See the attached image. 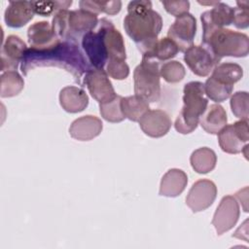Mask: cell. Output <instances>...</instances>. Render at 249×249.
Here are the masks:
<instances>
[{
	"label": "cell",
	"mask_w": 249,
	"mask_h": 249,
	"mask_svg": "<svg viewBox=\"0 0 249 249\" xmlns=\"http://www.w3.org/2000/svg\"><path fill=\"white\" fill-rule=\"evenodd\" d=\"M55 66L71 73L75 82L81 84V79L92 68L88 62L79 44L71 41H59L51 48L36 50L28 48L21 61L20 70L23 75L37 67Z\"/></svg>",
	"instance_id": "cell-1"
},
{
	"label": "cell",
	"mask_w": 249,
	"mask_h": 249,
	"mask_svg": "<svg viewBox=\"0 0 249 249\" xmlns=\"http://www.w3.org/2000/svg\"><path fill=\"white\" fill-rule=\"evenodd\" d=\"M161 27L162 18L152 9L151 1L140 0L128 3L124 28L142 54L151 51L156 45Z\"/></svg>",
	"instance_id": "cell-2"
},
{
	"label": "cell",
	"mask_w": 249,
	"mask_h": 249,
	"mask_svg": "<svg viewBox=\"0 0 249 249\" xmlns=\"http://www.w3.org/2000/svg\"><path fill=\"white\" fill-rule=\"evenodd\" d=\"M201 46L219 64L224 56H246L249 53V38L246 34L231 29L215 28L202 31Z\"/></svg>",
	"instance_id": "cell-3"
},
{
	"label": "cell",
	"mask_w": 249,
	"mask_h": 249,
	"mask_svg": "<svg viewBox=\"0 0 249 249\" xmlns=\"http://www.w3.org/2000/svg\"><path fill=\"white\" fill-rule=\"evenodd\" d=\"M98 20L97 15L82 9L58 10L54 13L52 26L59 40L78 44V39L93 30Z\"/></svg>",
	"instance_id": "cell-4"
},
{
	"label": "cell",
	"mask_w": 249,
	"mask_h": 249,
	"mask_svg": "<svg viewBox=\"0 0 249 249\" xmlns=\"http://www.w3.org/2000/svg\"><path fill=\"white\" fill-rule=\"evenodd\" d=\"M183 93L184 105L175 121L174 127L179 133L188 134L193 132L199 124V118L208 106V99L205 97L204 85L197 81L186 84Z\"/></svg>",
	"instance_id": "cell-5"
},
{
	"label": "cell",
	"mask_w": 249,
	"mask_h": 249,
	"mask_svg": "<svg viewBox=\"0 0 249 249\" xmlns=\"http://www.w3.org/2000/svg\"><path fill=\"white\" fill-rule=\"evenodd\" d=\"M160 63L142 55V61L133 73L134 93L148 102L159 101L160 97Z\"/></svg>",
	"instance_id": "cell-6"
},
{
	"label": "cell",
	"mask_w": 249,
	"mask_h": 249,
	"mask_svg": "<svg viewBox=\"0 0 249 249\" xmlns=\"http://www.w3.org/2000/svg\"><path fill=\"white\" fill-rule=\"evenodd\" d=\"M109 19L102 18L97 26L82 37V47L89 62L93 68L104 69L108 61V53L105 42L106 26Z\"/></svg>",
	"instance_id": "cell-7"
},
{
	"label": "cell",
	"mask_w": 249,
	"mask_h": 249,
	"mask_svg": "<svg viewBox=\"0 0 249 249\" xmlns=\"http://www.w3.org/2000/svg\"><path fill=\"white\" fill-rule=\"evenodd\" d=\"M249 140L248 120H240L226 124L218 133L220 148L228 154H238Z\"/></svg>",
	"instance_id": "cell-8"
},
{
	"label": "cell",
	"mask_w": 249,
	"mask_h": 249,
	"mask_svg": "<svg viewBox=\"0 0 249 249\" xmlns=\"http://www.w3.org/2000/svg\"><path fill=\"white\" fill-rule=\"evenodd\" d=\"M84 83L87 86L90 95L99 104L108 102L117 96L105 69H97L92 67L86 73Z\"/></svg>",
	"instance_id": "cell-9"
},
{
	"label": "cell",
	"mask_w": 249,
	"mask_h": 249,
	"mask_svg": "<svg viewBox=\"0 0 249 249\" xmlns=\"http://www.w3.org/2000/svg\"><path fill=\"white\" fill-rule=\"evenodd\" d=\"M196 32V20L190 13L176 18L167 31V37L171 39L180 52H186L194 45Z\"/></svg>",
	"instance_id": "cell-10"
},
{
	"label": "cell",
	"mask_w": 249,
	"mask_h": 249,
	"mask_svg": "<svg viewBox=\"0 0 249 249\" xmlns=\"http://www.w3.org/2000/svg\"><path fill=\"white\" fill-rule=\"evenodd\" d=\"M217 196V187L211 180L200 179L195 182L190 189L186 204L193 212H200L207 209Z\"/></svg>",
	"instance_id": "cell-11"
},
{
	"label": "cell",
	"mask_w": 249,
	"mask_h": 249,
	"mask_svg": "<svg viewBox=\"0 0 249 249\" xmlns=\"http://www.w3.org/2000/svg\"><path fill=\"white\" fill-rule=\"evenodd\" d=\"M240 210L237 199L233 196H224L212 219V225L214 226L219 235L230 231L233 228L239 218Z\"/></svg>",
	"instance_id": "cell-12"
},
{
	"label": "cell",
	"mask_w": 249,
	"mask_h": 249,
	"mask_svg": "<svg viewBox=\"0 0 249 249\" xmlns=\"http://www.w3.org/2000/svg\"><path fill=\"white\" fill-rule=\"evenodd\" d=\"M171 119L168 114L160 109L147 111L139 120V125L142 131L154 138L165 135L171 127Z\"/></svg>",
	"instance_id": "cell-13"
},
{
	"label": "cell",
	"mask_w": 249,
	"mask_h": 249,
	"mask_svg": "<svg viewBox=\"0 0 249 249\" xmlns=\"http://www.w3.org/2000/svg\"><path fill=\"white\" fill-rule=\"evenodd\" d=\"M27 49L26 44L18 36H8L2 45L1 50V71L17 70L18 63H21L22 61Z\"/></svg>",
	"instance_id": "cell-14"
},
{
	"label": "cell",
	"mask_w": 249,
	"mask_h": 249,
	"mask_svg": "<svg viewBox=\"0 0 249 249\" xmlns=\"http://www.w3.org/2000/svg\"><path fill=\"white\" fill-rule=\"evenodd\" d=\"M184 60L192 72L199 77H205L217 65L209 52L202 46L193 45L184 53Z\"/></svg>",
	"instance_id": "cell-15"
},
{
	"label": "cell",
	"mask_w": 249,
	"mask_h": 249,
	"mask_svg": "<svg viewBox=\"0 0 249 249\" xmlns=\"http://www.w3.org/2000/svg\"><path fill=\"white\" fill-rule=\"evenodd\" d=\"M27 38L30 48L45 50L53 47L60 40L55 35L52 24L48 21H37L27 29Z\"/></svg>",
	"instance_id": "cell-16"
},
{
	"label": "cell",
	"mask_w": 249,
	"mask_h": 249,
	"mask_svg": "<svg viewBox=\"0 0 249 249\" xmlns=\"http://www.w3.org/2000/svg\"><path fill=\"white\" fill-rule=\"evenodd\" d=\"M202 31L215 28H224L233 21V8L226 3L218 2L211 10L204 12L200 17Z\"/></svg>",
	"instance_id": "cell-17"
},
{
	"label": "cell",
	"mask_w": 249,
	"mask_h": 249,
	"mask_svg": "<svg viewBox=\"0 0 249 249\" xmlns=\"http://www.w3.org/2000/svg\"><path fill=\"white\" fill-rule=\"evenodd\" d=\"M103 128L101 120L95 116L86 115L76 119L69 127L70 135L79 141H89L100 134Z\"/></svg>",
	"instance_id": "cell-18"
},
{
	"label": "cell",
	"mask_w": 249,
	"mask_h": 249,
	"mask_svg": "<svg viewBox=\"0 0 249 249\" xmlns=\"http://www.w3.org/2000/svg\"><path fill=\"white\" fill-rule=\"evenodd\" d=\"M31 1H10L4 14L6 24L12 28L24 26L34 17Z\"/></svg>",
	"instance_id": "cell-19"
},
{
	"label": "cell",
	"mask_w": 249,
	"mask_h": 249,
	"mask_svg": "<svg viewBox=\"0 0 249 249\" xmlns=\"http://www.w3.org/2000/svg\"><path fill=\"white\" fill-rule=\"evenodd\" d=\"M59 103L62 109L66 112L78 113L87 108L89 104V96L82 88L68 86L60 90Z\"/></svg>",
	"instance_id": "cell-20"
},
{
	"label": "cell",
	"mask_w": 249,
	"mask_h": 249,
	"mask_svg": "<svg viewBox=\"0 0 249 249\" xmlns=\"http://www.w3.org/2000/svg\"><path fill=\"white\" fill-rule=\"evenodd\" d=\"M188 183L187 174L178 168L169 169L161 178L160 196L175 197L182 194Z\"/></svg>",
	"instance_id": "cell-21"
},
{
	"label": "cell",
	"mask_w": 249,
	"mask_h": 249,
	"mask_svg": "<svg viewBox=\"0 0 249 249\" xmlns=\"http://www.w3.org/2000/svg\"><path fill=\"white\" fill-rule=\"evenodd\" d=\"M227 113L223 106L211 104L207 106L204 113L199 118L201 127L210 134H218L227 124Z\"/></svg>",
	"instance_id": "cell-22"
},
{
	"label": "cell",
	"mask_w": 249,
	"mask_h": 249,
	"mask_svg": "<svg viewBox=\"0 0 249 249\" xmlns=\"http://www.w3.org/2000/svg\"><path fill=\"white\" fill-rule=\"evenodd\" d=\"M105 42L108 53V60L122 59L125 60L126 53L124 37L121 32L114 26L111 20L108 21L105 32Z\"/></svg>",
	"instance_id": "cell-23"
},
{
	"label": "cell",
	"mask_w": 249,
	"mask_h": 249,
	"mask_svg": "<svg viewBox=\"0 0 249 249\" xmlns=\"http://www.w3.org/2000/svg\"><path fill=\"white\" fill-rule=\"evenodd\" d=\"M190 162L196 172L199 174H205L215 168L217 156L215 152L210 148L202 147L192 153Z\"/></svg>",
	"instance_id": "cell-24"
},
{
	"label": "cell",
	"mask_w": 249,
	"mask_h": 249,
	"mask_svg": "<svg viewBox=\"0 0 249 249\" xmlns=\"http://www.w3.org/2000/svg\"><path fill=\"white\" fill-rule=\"evenodd\" d=\"M121 106L124 118L132 122H139L141 117L150 110L149 102L136 94L122 97Z\"/></svg>",
	"instance_id": "cell-25"
},
{
	"label": "cell",
	"mask_w": 249,
	"mask_h": 249,
	"mask_svg": "<svg viewBox=\"0 0 249 249\" xmlns=\"http://www.w3.org/2000/svg\"><path fill=\"white\" fill-rule=\"evenodd\" d=\"M243 76V69L240 65L232 62H223L217 64L212 70L210 77L216 81L233 86Z\"/></svg>",
	"instance_id": "cell-26"
},
{
	"label": "cell",
	"mask_w": 249,
	"mask_h": 249,
	"mask_svg": "<svg viewBox=\"0 0 249 249\" xmlns=\"http://www.w3.org/2000/svg\"><path fill=\"white\" fill-rule=\"evenodd\" d=\"M24 87V81L17 70L3 72L0 77V96L13 97L18 95Z\"/></svg>",
	"instance_id": "cell-27"
},
{
	"label": "cell",
	"mask_w": 249,
	"mask_h": 249,
	"mask_svg": "<svg viewBox=\"0 0 249 249\" xmlns=\"http://www.w3.org/2000/svg\"><path fill=\"white\" fill-rule=\"evenodd\" d=\"M178 52H179V49L176 46V44L168 37H164L158 40V42L153 47V49L143 53L142 55L149 56L155 59L156 61L160 62V64H162L164 61L174 57L178 53Z\"/></svg>",
	"instance_id": "cell-28"
},
{
	"label": "cell",
	"mask_w": 249,
	"mask_h": 249,
	"mask_svg": "<svg viewBox=\"0 0 249 249\" xmlns=\"http://www.w3.org/2000/svg\"><path fill=\"white\" fill-rule=\"evenodd\" d=\"M80 9L90 12L94 15L105 13L107 15H116L121 11L122 2L117 1H96V0H83L79 2Z\"/></svg>",
	"instance_id": "cell-29"
},
{
	"label": "cell",
	"mask_w": 249,
	"mask_h": 249,
	"mask_svg": "<svg viewBox=\"0 0 249 249\" xmlns=\"http://www.w3.org/2000/svg\"><path fill=\"white\" fill-rule=\"evenodd\" d=\"M203 85L205 95L215 102L225 101L231 96L233 90V86L220 83L212 77H209Z\"/></svg>",
	"instance_id": "cell-30"
},
{
	"label": "cell",
	"mask_w": 249,
	"mask_h": 249,
	"mask_svg": "<svg viewBox=\"0 0 249 249\" xmlns=\"http://www.w3.org/2000/svg\"><path fill=\"white\" fill-rule=\"evenodd\" d=\"M122 97L117 94L114 99L99 104V112L104 120L110 123H120L125 119L121 106Z\"/></svg>",
	"instance_id": "cell-31"
},
{
	"label": "cell",
	"mask_w": 249,
	"mask_h": 249,
	"mask_svg": "<svg viewBox=\"0 0 249 249\" xmlns=\"http://www.w3.org/2000/svg\"><path fill=\"white\" fill-rule=\"evenodd\" d=\"M160 77L167 83L173 84L182 81L186 75L184 65L177 60H169L160 65Z\"/></svg>",
	"instance_id": "cell-32"
},
{
	"label": "cell",
	"mask_w": 249,
	"mask_h": 249,
	"mask_svg": "<svg viewBox=\"0 0 249 249\" xmlns=\"http://www.w3.org/2000/svg\"><path fill=\"white\" fill-rule=\"evenodd\" d=\"M249 96L247 91H236L231 97V109L233 115L240 120H248Z\"/></svg>",
	"instance_id": "cell-33"
},
{
	"label": "cell",
	"mask_w": 249,
	"mask_h": 249,
	"mask_svg": "<svg viewBox=\"0 0 249 249\" xmlns=\"http://www.w3.org/2000/svg\"><path fill=\"white\" fill-rule=\"evenodd\" d=\"M105 71L113 79L124 80L127 78L129 74V67L125 60L122 59H112L108 60L105 66Z\"/></svg>",
	"instance_id": "cell-34"
},
{
	"label": "cell",
	"mask_w": 249,
	"mask_h": 249,
	"mask_svg": "<svg viewBox=\"0 0 249 249\" xmlns=\"http://www.w3.org/2000/svg\"><path fill=\"white\" fill-rule=\"evenodd\" d=\"M236 28L244 29L249 26V2L237 1L236 7L233 8V21Z\"/></svg>",
	"instance_id": "cell-35"
},
{
	"label": "cell",
	"mask_w": 249,
	"mask_h": 249,
	"mask_svg": "<svg viewBox=\"0 0 249 249\" xmlns=\"http://www.w3.org/2000/svg\"><path fill=\"white\" fill-rule=\"evenodd\" d=\"M161 4L167 13L176 18L188 14L190 9L189 1H161Z\"/></svg>",
	"instance_id": "cell-36"
},
{
	"label": "cell",
	"mask_w": 249,
	"mask_h": 249,
	"mask_svg": "<svg viewBox=\"0 0 249 249\" xmlns=\"http://www.w3.org/2000/svg\"><path fill=\"white\" fill-rule=\"evenodd\" d=\"M31 3L34 13L42 17H49L58 9L57 1H31Z\"/></svg>",
	"instance_id": "cell-37"
},
{
	"label": "cell",
	"mask_w": 249,
	"mask_h": 249,
	"mask_svg": "<svg viewBox=\"0 0 249 249\" xmlns=\"http://www.w3.org/2000/svg\"><path fill=\"white\" fill-rule=\"evenodd\" d=\"M236 199H238L240 202L243 203V210L245 212L248 211V208H247V201H248V188L245 187L243 188L242 190H239L236 194H235V196H234Z\"/></svg>",
	"instance_id": "cell-38"
}]
</instances>
